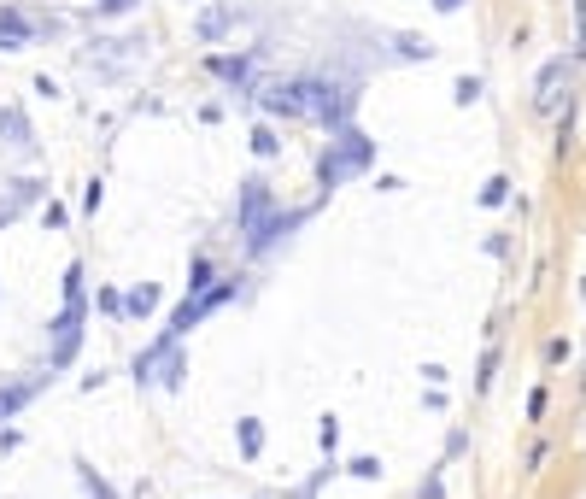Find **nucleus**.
<instances>
[{
  "instance_id": "1",
  "label": "nucleus",
  "mask_w": 586,
  "mask_h": 499,
  "mask_svg": "<svg viewBox=\"0 0 586 499\" xmlns=\"http://www.w3.org/2000/svg\"><path fill=\"white\" fill-rule=\"evenodd\" d=\"M265 106H270V112H281V118L346 124V112H352V88H340V83H281V88H270V94H265Z\"/></svg>"
},
{
  "instance_id": "2",
  "label": "nucleus",
  "mask_w": 586,
  "mask_h": 499,
  "mask_svg": "<svg viewBox=\"0 0 586 499\" xmlns=\"http://www.w3.org/2000/svg\"><path fill=\"white\" fill-rule=\"evenodd\" d=\"M77 335H83V271L70 265V271H65V312L53 317V347H47V364H70Z\"/></svg>"
},
{
  "instance_id": "3",
  "label": "nucleus",
  "mask_w": 586,
  "mask_h": 499,
  "mask_svg": "<svg viewBox=\"0 0 586 499\" xmlns=\"http://www.w3.org/2000/svg\"><path fill=\"white\" fill-rule=\"evenodd\" d=\"M376 159V142H363L358 129H346L340 142H329V153H322V165H317V176H322V188H340L346 176H358L363 165Z\"/></svg>"
},
{
  "instance_id": "4",
  "label": "nucleus",
  "mask_w": 586,
  "mask_h": 499,
  "mask_svg": "<svg viewBox=\"0 0 586 499\" xmlns=\"http://www.w3.org/2000/svg\"><path fill=\"white\" fill-rule=\"evenodd\" d=\"M135 376H141V382H170V388H176V382H182V358H176V341L165 335V341H159L153 353H141V358H135Z\"/></svg>"
},
{
  "instance_id": "5",
  "label": "nucleus",
  "mask_w": 586,
  "mask_h": 499,
  "mask_svg": "<svg viewBox=\"0 0 586 499\" xmlns=\"http://www.w3.org/2000/svg\"><path fill=\"white\" fill-rule=\"evenodd\" d=\"M240 229L252 235V247L270 241V194H265V183H247V194H240Z\"/></svg>"
},
{
  "instance_id": "6",
  "label": "nucleus",
  "mask_w": 586,
  "mask_h": 499,
  "mask_svg": "<svg viewBox=\"0 0 586 499\" xmlns=\"http://www.w3.org/2000/svg\"><path fill=\"white\" fill-rule=\"evenodd\" d=\"M563 83H569V59H551V65L540 71V94H533V100H540V112H551V106H558V88H563Z\"/></svg>"
},
{
  "instance_id": "7",
  "label": "nucleus",
  "mask_w": 586,
  "mask_h": 499,
  "mask_svg": "<svg viewBox=\"0 0 586 499\" xmlns=\"http://www.w3.org/2000/svg\"><path fill=\"white\" fill-rule=\"evenodd\" d=\"M42 394V376H24V382H6L0 388V423H6V417L18 412V405H24V399H36Z\"/></svg>"
},
{
  "instance_id": "8",
  "label": "nucleus",
  "mask_w": 586,
  "mask_h": 499,
  "mask_svg": "<svg viewBox=\"0 0 586 499\" xmlns=\"http://www.w3.org/2000/svg\"><path fill=\"white\" fill-rule=\"evenodd\" d=\"M159 306V288H129L124 294V312H135V317H147Z\"/></svg>"
},
{
  "instance_id": "9",
  "label": "nucleus",
  "mask_w": 586,
  "mask_h": 499,
  "mask_svg": "<svg viewBox=\"0 0 586 499\" xmlns=\"http://www.w3.org/2000/svg\"><path fill=\"white\" fill-rule=\"evenodd\" d=\"M0 129L12 135V147H29V124H24L18 112H0Z\"/></svg>"
},
{
  "instance_id": "10",
  "label": "nucleus",
  "mask_w": 586,
  "mask_h": 499,
  "mask_svg": "<svg viewBox=\"0 0 586 499\" xmlns=\"http://www.w3.org/2000/svg\"><path fill=\"white\" fill-rule=\"evenodd\" d=\"M258 446H265V429H258V423L247 417V423H240V453H247V458H258Z\"/></svg>"
},
{
  "instance_id": "11",
  "label": "nucleus",
  "mask_w": 586,
  "mask_h": 499,
  "mask_svg": "<svg viewBox=\"0 0 586 499\" xmlns=\"http://www.w3.org/2000/svg\"><path fill=\"white\" fill-rule=\"evenodd\" d=\"M224 29H229V12H206V18H199V36H206V42H217Z\"/></svg>"
},
{
  "instance_id": "12",
  "label": "nucleus",
  "mask_w": 586,
  "mask_h": 499,
  "mask_svg": "<svg viewBox=\"0 0 586 499\" xmlns=\"http://www.w3.org/2000/svg\"><path fill=\"white\" fill-rule=\"evenodd\" d=\"M211 71L229 77V83H240V77H247V59H211Z\"/></svg>"
},
{
  "instance_id": "13",
  "label": "nucleus",
  "mask_w": 586,
  "mask_h": 499,
  "mask_svg": "<svg viewBox=\"0 0 586 499\" xmlns=\"http://www.w3.org/2000/svg\"><path fill=\"white\" fill-rule=\"evenodd\" d=\"M276 135H270V129H252V153H258V159H270V153H276Z\"/></svg>"
},
{
  "instance_id": "14",
  "label": "nucleus",
  "mask_w": 586,
  "mask_h": 499,
  "mask_svg": "<svg viewBox=\"0 0 586 499\" xmlns=\"http://www.w3.org/2000/svg\"><path fill=\"white\" fill-rule=\"evenodd\" d=\"M504 188H510V183H504V176H492V183L481 188V206H499V200H504Z\"/></svg>"
},
{
  "instance_id": "15",
  "label": "nucleus",
  "mask_w": 586,
  "mask_h": 499,
  "mask_svg": "<svg viewBox=\"0 0 586 499\" xmlns=\"http://www.w3.org/2000/svg\"><path fill=\"white\" fill-rule=\"evenodd\" d=\"M469 100H481V83H475V77H463V83H458V106H469Z\"/></svg>"
},
{
  "instance_id": "16",
  "label": "nucleus",
  "mask_w": 586,
  "mask_h": 499,
  "mask_svg": "<svg viewBox=\"0 0 586 499\" xmlns=\"http://www.w3.org/2000/svg\"><path fill=\"white\" fill-rule=\"evenodd\" d=\"M124 6H135V0H100V12H124Z\"/></svg>"
},
{
  "instance_id": "17",
  "label": "nucleus",
  "mask_w": 586,
  "mask_h": 499,
  "mask_svg": "<svg viewBox=\"0 0 586 499\" xmlns=\"http://www.w3.org/2000/svg\"><path fill=\"white\" fill-rule=\"evenodd\" d=\"M434 6H440V12H458V6H463V0H434Z\"/></svg>"
}]
</instances>
